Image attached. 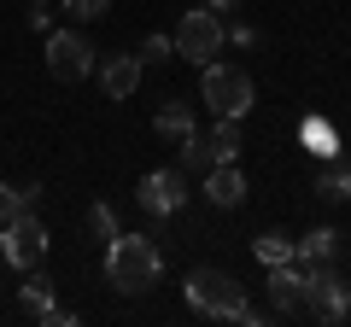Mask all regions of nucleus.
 Masks as SVG:
<instances>
[{
  "label": "nucleus",
  "instance_id": "nucleus-11",
  "mask_svg": "<svg viewBox=\"0 0 351 327\" xmlns=\"http://www.w3.org/2000/svg\"><path fill=\"white\" fill-rule=\"evenodd\" d=\"M141 70H147V64H141L135 53H117V59L94 64V76H100V94H106V100H129V94L141 88Z\"/></svg>",
  "mask_w": 351,
  "mask_h": 327
},
{
  "label": "nucleus",
  "instance_id": "nucleus-12",
  "mask_svg": "<svg viewBox=\"0 0 351 327\" xmlns=\"http://www.w3.org/2000/svg\"><path fill=\"white\" fill-rule=\"evenodd\" d=\"M18 310H24L29 322H47V327H71V322H76L71 310H59V298H53V287H47L41 275L24 280V292H18Z\"/></svg>",
  "mask_w": 351,
  "mask_h": 327
},
{
  "label": "nucleus",
  "instance_id": "nucleus-25",
  "mask_svg": "<svg viewBox=\"0 0 351 327\" xmlns=\"http://www.w3.org/2000/svg\"><path fill=\"white\" fill-rule=\"evenodd\" d=\"M205 6H211L217 18H228V12H234V6H240V0H205Z\"/></svg>",
  "mask_w": 351,
  "mask_h": 327
},
{
  "label": "nucleus",
  "instance_id": "nucleus-18",
  "mask_svg": "<svg viewBox=\"0 0 351 327\" xmlns=\"http://www.w3.org/2000/svg\"><path fill=\"white\" fill-rule=\"evenodd\" d=\"M252 252H258L263 269H269V263H293V239H287V234H258V246H252Z\"/></svg>",
  "mask_w": 351,
  "mask_h": 327
},
{
  "label": "nucleus",
  "instance_id": "nucleus-15",
  "mask_svg": "<svg viewBox=\"0 0 351 327\" xmlns=\"http://www.w3.org/2000/svg\"><path fill=\"white\" fill-rule=\"evenodd\" d=\"M240 140H246V135H240V117H217V129L205 135V146H211L217 164H234L240 158Z\"/></svg>",
  "mask_w": 351,
  "mask_h": 327
},
{
  "label": "nucleus",
  "instance_id": "nucleus-4",
  "mask_svg": "<svg viewBox=\"0 0 351 327\" xmlns=\"http://www.w3.org/2000/svg\"><path fill=\"white\" fill-rule=\"evenodd\" d=\"M170 41H176V59H188V64H199V70H205V64L228 47V24L211 12V6H193V12L176 24Z\"/></svg>",
  "mask_w": 351,
  "mask_h": 327
},
{
  "label": "nucleus",
  "instance_id": "nucleus-24",
  "mask_svg": "<svg viewBox=\"0 0 351 327\" xmlns=\"http://www.w3.org/2000/svg\"><path fill=\"white\" fill-rule=\"evenodd\" d=\"M18 193H24V205H29V211L41 205V181H18Z\"/></svg>",
  "mask_w": 351,
  "mask_h": 327
},
{
  "label": "nucleus",
  "instance_id": "nucleus-13",
  "mask_svg": "<svg viewBox=\"0 0 351 327\" xmlns=\"http://www.w3.org/2000/svg\"><path fill=\"white\" fill-rule=\"evenodd\" d=\"M193 129H199V123H193L188 100H164V105H158V117H152V135H158V140H170V146H182V140H188Z\"/></svg>",
  "mask_w": 351,
  "mask_h": 327
},
{
  "label": "nucleus",
  "instance_id": "nucleus-8",
  "mask_svg": "<svg viewBox=\"0 0 351 327\" xmlns=\"http://www.w3.org/2000/svg\"><path fill=\"white\" fill-rule=\"evenodd\" d=\"M188 176L182 170H147L141 176V187H135V199H141V211L147 216H176L182 205H188Z\"/></svg>",
  "mask_w": 351,
  "mask_h": 327
},
{
  "label": "nucleus",
  "instance_id": "nucleus-9",
  "mask_svg": "<svg viewBox=\"0 0 351 327\" xmlns=\"http://www.w3.org/2000/svg\"><path fill=\"white\" fill-rule=\"evenodd\" d=\"M199 193L217 211H234V205H246V170H240V164H217V170L199 176Z\"/></svg>",
  "mask_w": 351,
  "mask_h": 327
},
{
  "label": "nucleus",
  "instance_id": "nucleus-22",
  "mask_svg": "<svg viewBox=\"0 0 351 327\" xmlns=\"http://www.w3.org/2000/svg\"><path fill=\"white\" fill-rule=\"evenodd\" d=\"M18 211H29V205H24V193H18L12 181H0V222H12Z\"/></svg>",
  "mask_w": 351,
  "mask_h": 327
},
{
  "label": "nucleus",
  "instance_id": "nucleus-19",
  "mask_svg": "<svg viewBox=\"0 0 351 327\" xmlns=\"http://www.w3.org/2000/svg\"><path fill=\"white\" fill-rule=\"evenodd\" d=\"M64 18H76V24H88V18H106L112 12V0H59Z\"/></svg>",
  "mask_w": 351,
  "mask_h": 327
},
{
  "label": "nucleus",
  "instance_id": "nucleus-3",
  "mask_svg": "<svg viewBox=\"0 0 351 327\" xmlns=\"http://www.w3.org/2000/svg\"><path fill=\"white\" fill-rule=\"evenodd\" d=\"M199 100L211 105L217 117H246L258 94H252V76L240 70V64L211 59V64H205V76H199Z\"/></svg>",
  "mask_w": 351,
  "mask_h": 327
},
{
  "label": "nucleus",
  "instance_id": "nucleus-16",
  "mask_svg": "<svg viewBox=\"0 0 351 327\" xmlns=\"http://www.w3.org/2000/svg\"><path fill=\"white\" fill-rule=\"evenodd\" d=\"M316 199L322 205H346L351 199V164H328L322 176H316Z\"/></svg>",
  "mask_w": 351,
  "mask_h": 327
},
{
  "label": "nucleus",
  "instance_id": "nucleus-7",
  "mask_svg": "<svg viewBox=\"0 0 351 327\" xmlns=\"http://www.w3.org/2000/svg\"><path fill=\"white\" fill-rule=\"evenodd\" d=\"M47 70L59 82H88L94 76V41L82 29H47Z\"/></svg>",
  "mask_w": 351,
  "mask_h": 327
},
{
  "label": "nucleus",
  "instance_id": "nucleus-21",
  "mask_svg": "<svg viewBox=\"0 0 351 327\" xmlns=\"http://www.w3.org/2000/svg\"><path fill=\"white\" fill-rule=\"evenodd\" d=\"M88 228H94V234H100V239H112L117 234V211H112V205H94V211H88Z\"/></svg>",
  "mask_w": 351,
  "mask_h": 327
},
{
  "label": "nucleus",
  "instance_id": "nucleus-1",
  "mask_svg": "<svg viewBox=\"0 0 351 327\" xmlns=\"http://www.w3.org/2000/svg\"><path fill=\"white\" fill-rule=\"evenodd\" d=\"M158 275H164V252L152 246L147 234H112V239H106V280H112L123 298L152 292Z\"/></svg>",
  "mask_w": 351,
  "mask_h": 327
},
{
  "label": "nucleus",
  "instance_id": "nucleus-20",
  "mask_svg": "<svg viewBox=\"0 0 351 327\" xmlns=\"http://www.w3.org/2000/svg\"><path fill=\"white\" fill-rule=\"evenodd\" d=\"M170 53H176V41H170V36H147V41H141V53H135V59H141V64H164Z\"/></svg>",
  "mask_w": 351,
  "mask_h": 327
},
{
  "label": "nucleus",
  "instance_id": "nucleus-5",
  "mask_svg": "<svg viewBox=\"0 0 351 327\" xmlns=\"http://www.w3.org/2000/svg\"><path fill=\"white\" fill-rule=\"evenodd\" d=\"M304 269V315H316V322H346L351 315V287L339 280L334 263H299Z\"/></svg>",
  "mask_w": 351,
  "mask_h": 327
},
{
  "label": "nucleus",
  "instance_id": "nucleus-6",
  "mask_svg": "<svg viewBox=\"0 0 351 327\" xmlns=\"http://www.w3.org/2000/svg\"><path fill=\"white\" fill-rule=\"evenodd\" d=\"M41 257H47V228H41L36 211H18L12 222H0V263L36 269Z\"/></svg>",
  "mask_w": 351,
  "mask_h": 327
},
{
  "label": "nucleus",
  "instance_id": "nucleus-23",
  "mask_svg": "<svg viewBox=\"0 0 351 327\" xmlns=\"http://www.w3.org/2000/svg\"><path fill=\"white\" fill-rule=\"evenodd\" d=\"M228 47H258V29H252V24H228Z\"/></svg>",
  "mask_w": 351,
  "mask_h": 327
},
{
  "label": "nucleus",
  "instance_id": "nucleus-17",
  "mask_svg": "<svg viewBox=\"0 0 351 327\" xmlns=\"http://www.w3.org/2000/svg\"><path fill=\"white\" fill-rule=\"evenodd\" d=\"M176 152H182V164H176L182 176H205V170H217V158H211V146H205V135H199V129H193V135L182 140Z\"/></svg>",
  "mask_w": 351,
  "mask_h": 327
},
{
  "label": "nucleus",
  "instance_id": "nucleus-10",
  "mask_svg": "<svg viewBox=\"0 0 351 327\" xmlns=\"http://www.w3.org/2000/svg\"><path fill=\"white\" fill-rule=\"evenodd\" d=\"M269 304H276V315H299L304 310V269L299 263H269Z\"/></svg>",
  "mask_w": 351,
  "mask_h": 327
},
{
  "label": "nucleus",
  "instance_id": "nucleus-2",
  "mask_svg": "<svg viewBox=\"0 0 351 327\" xmlns=\"http://www.w3.org/2000/svg\"><path fill=\"white\" fill-rule=\"evenodd\" d=\"M182 292H188V304H193L199 315H217V322H246V327L263 322V315L246 304L240 280L228 275V269H217V263H199L188 280H182Z\"/></svg>",
  "mask_w": 351,
  "mask_h": 327
},
{
  "label": "nucleus",
  "instance_id": "nucleus-14",
  "mask_svg": "<svg viewBox=\"0 0 351 327\" xmlns=\"http://www.w3.org/2000/svg\"><path fill=\"white\" fill-rule=\"evenodd\" d=\"M339 257V228H311L293 239V263H334Z\"/></svg>",
  "mask_w": 351,
  "mask_h": 327
}]
</instances>
